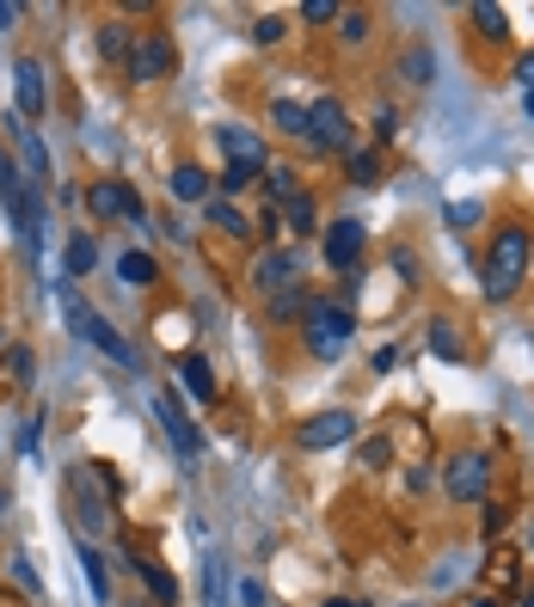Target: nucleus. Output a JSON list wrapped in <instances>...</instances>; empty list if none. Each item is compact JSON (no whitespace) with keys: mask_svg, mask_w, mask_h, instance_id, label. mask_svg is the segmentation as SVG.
<instances>
[{"mask_svg":"<svg viewBox=\"0 0 534 607\" xmlns=\"http://www.w3.org/2000/svg\"><path fill=\"white\" fill-rule=\"evenodd\" d=\"M369 124H375V141H393V136H399V124H406V117H399V105H381L375 117H369Z\"/></svg>","mask_w":534,"mask_h":607,"instance_id":"38","label":"nucleus"},{"mask_svg":"<svg viewBox=\"0 0 534 607\" xmlns=\"http://www.w3.org/2000/svg\"><path fill=\"white\" fill-rule=\"evenodd\" d=\"M479 215H486L479 202H455V209H449V227H461V234H467V227H479Z\"/></svg>","mask_w":534,"mask_h":607,"instance_id":"43","label":"nucleus"},{"mask_svg":"<svg viewBox=\"0 0 534 607\" xmlns=\"http://www.w3.org/2000/svg\"><path fill=\"white\" fill-rule=\"evenodd\" d=\"M283 32H289V25H283V19H277V13H265V19H258V25H252V37H258V44H283Z\"/></svg>","mask_w":534,"mask_h":607,"instance_id":"41","label":"nucleus"},{"mask_svg":"<svg viewBox=\"0 0 534 607\" xmlns=\"http://www.w3.org/2000/svg\"><path fill=\"white\" fill-rule=\"evenodd\" d=\"M399 362H406V350H399V343H381L369 369H375V374H393V369H399Z\"/></svg>","mask_w":534,"mask_h":607,"instance_id":"44","label":"nucleus"},{"mask_svg":"<svg viewBox=\"0 0 534 607\" xmlns=\"http://www.w3.org/2000/svg\"><path fill=\"white\" fill-rule=\"evenodd\" d=\"M467 19H473V32L491 37V44L510 37V13H503V7H486V0H479V7H467Z\"/></svg>","mask_w":534,"mask_h":607,"instance_id":"31","label":"nucleus"},{"mask_svg":"<svg viewBox=\"0 0 534 607\" xmlns=\"http://www.w3.org/2000/svg\"><path fill=\"white\" fill-rule=\"evenodd\" d=\"M62 270H68V277H93V270H98V240L93 234H68Z\"/></svg>","mask_w":534,"mask_h":607,"instance_id":"25","label":"nucleus"},{"mask_svg":"<svg viewBox=\"0 0 534 607\" xmlns=\"http://www.w3.org/2000/svg\"><path fill=\"white\" fill-rule=\"evenodd\" d=\"M204 583H209V607H221V583H228V571H221V559L204 564Z\"/></svg>","mask_w":534,"mask_h":607,"instance_id":"46","label":"nucleus"},{"mask_svg":"<svg viewBox=\"0 0 534 607\" xmlns=\"http://www.w3.org/2000/svg\"><path fill=\"white\" fill-rule=\"evenodd\" d=\"M173 369H178V399H190V405H209V399H216V369H209V357L185 350Z\"/></svg>","mask_w":534,"mask_h":607,"instance_id":"16","label":"nucleus"},{"mask_svg":"<svg viewBox=\"0 0 534 607\" xmlns=\"http://www.w3.org/2000/svg\"><path fill=\"white\" fill-rule=\"evenodd\" d=\"M86 215L93 221H124V227H142L148 221V202L136 185H124V178H93L86 185Z\"/></svg>","mask_w":534,"mask_h":607,"instance_id":"5","label":"nucleus"},{"mask_svg":"<svg viewBox=\"0 0 534 607\" xmlns=\"http://www.w3.org/2000/svg\"><path fill=\"white\" fill-rule=\"evenodd\" d=\"M307 129H314L320 154H350V148H357V124H350L345 98H314V105H307Z\"/></svg>","mask_w":534,"mask_h":607,"instance_id":"9","label":"nucleus"},{"mask_svg":"<svg viewBox=\"0 0 534 607\" xmlns=\"http://www.w3.org/2000/svg\"><path fill=\"white\" fill-rule=\"evenodd\" d=\"M258 178H265L258 166H234V160H228V166H221V178H216V197H228V202H234L240 190H252Z\"/></svg>","mask_w":534,"mask_h":607,"instance_id":"32","label":"nucleus"},{"mask_svg":"<svg viewBox=\"0 0 534 607\" xmlns=\"http://www.w3.org/2000/svg\"><path fill=\"white\" fill-rule=\"evenodd\" d=\"M7 564H13V583H19V590H32V595H37V571H32V559H25V552H13Z\"/></svg>","mask_w":534,"mask_h":607,"instance_id":"45","label":"nucleus"},{"mask_svg":"<svg viewBox=\"0 0 534 607\" xmlns=\"http://www.w3.org/2000/svg\"><path fill=\"white\" fill-rule=\"evenodd\" d=\"M529 270H534V234L529 227H522V221L491 227L486 252H479V289H486V301H516Z\"/></svg>","mask_w":534,"mask_h":607,"instance_id":"1","label":"nucleus"},{"mask_svg":"<svg viewBox=\"0 0 534 607\" xmlns=\"http://www.w3.org/2000/svg\"><path fill=\"white\" fill-rule=\"evenodd\" d=\"M154 418H160V430H166V442L178 448V460H204V430L190 423L178 387H160V393H154Z\"/></svg>","mask_w":534,"mask_h":607,"instance_id":"10","label":"nucleus"},{"mask_svg":"<svg viewBox=\"0 0 534 607\" xmlns=\"http://www.w3.org/2000/svg\"><path fill=\"white\" fill-rule=\"evenodd\" d=\"M216 141H221V154L234 160V166H258V172L270 166V154H265V136H258V129H240V124H216Z\"/></svg>","mask_w":534,"mask_h":607,"instance_id":"14","label":"nucleus"},{"mask_svg":"<svg viewBox=\"0 0 534 607\" xmlns=\"http://www.w3.org/2000/svg\"><path fill=\"white\" fill-rule=\"evenodd\" d=\"M0 369H7V381H13V387H32V381H37L32 343H7V350H0Z\"/></svg>","mask_w":534,"mask_h":607,"instance_id":"29","label":"nucleus"},{"mask_svg":"<svg viewBox=\"0 0 534 607\" xmlns=\"http://www.w3.org/2000/svg\"><path fill=\"white\" fill-rule=\"evenodd\" d=\"M93 485H98V472L80 460V467L68 472V510H74V522H80L86 534H105V528H111V503L98 498ZM86 534H80V540H86Z\"/></svg>","mask_w":534,"mask_h":607,"instance_id":"11","label":"nucleus"},{"mask_svg":"<svg viewBox=\"0 0 534 607\" xmlns=\"http://www.w3.org/2000/svg\"><path fill=\"white\" fill-rule=\"evenodd\" d=\"M117 277H124L129 289H154V282H160V258H154V252H142V246H129L124 258H117Z\"/></svg>","mask_w":534,"mask_h":607,"instance_id":"23","label":"nucleus"},{"mask_svg":"<svg viewBox=\"0 0 534 607\" xmlns=\"http://www.w3.org/2000/svg\"><path fill=\"white\" fill-rule=\"evenodd\" d=\"M234 602H240V607H265V583H258V576H240V583H234Z\"/></svg>","mask_w":534,"mask_h":607,"instance_id":"42","label":"nucleus"},{"mask_svg":"<svg viewBox=\"0 0 534 607\" xmlns=\"http://www.w3.org/2000/svg\"><path fill=\"white\" fill-rule=\"evenodd\" d=\"M37 430H44V418H25V436H19V448H25V460H37Z\"/></svg>","mask_w":534,"mask_h":607,"instance_id":"48","label":"nucleus"},{"mask_svg":"<svg viewBox=\"0 0 534 607\" xmlns=\"http://www.w3.org/2000/svg\"><path fill=\"white\" fill-rule=\"evenodd\" d=\"M338 13H345V7H332V0H307V7H301V25H332Z\"/></svg>","mask_w":534,"mask_h":607,"instance_id":"40","label":"nucleus"},{"mask_svg":"<svg viewBox=\"0 0 534 607\" xmlns=\"http://www.w3.org/2000/svg\"><path fill=\"white\" fill-rule=\"evenodd\" d=\"M320 246H326V270H338V277H345V270H357L362 246H369V221H362V215H345V221H332V227H326V240H320Z\"/></svg>","mask_w":534,"mask_h":607,"instance_id":"13","label":"nucleus"},{"mask_svg":"<svg viewBox=\"0 0 534 607\" xmlns=\"http://www.w3.org/2000/svg\"><path fill=\"white\" fill-rule=\"evenodd\" d=\"M166 185H173V197H178V202H197V209H204V202L216 197V178H209V166H197V160H178Z\"/></svg>","mask_w":534,"mask_h":607,"instance_id":"18","label":"nucleus"},{"mask_svg":"<svg viewBox=\"0 0 534 607\" xmlns=\"http://www.w3.org/2000/svg\"><path fill=\"white\" fill-rule=\"evenodd\" d=\"M326 607H369V602H357V595H332Z\"/></svg>","mask_w":534,"mask_h":607,"instance_id":"50","label":"nucleus"},{"mask_svg":"<svg viewBox=\"0 0 534 607\" xmlns=\"http://www.w3.org/2000/svg\"><path fill=\"white\" fill-rule=\"evenodd\" d=\"M516 80H522V93H529V110H534V49L516 62Z\"/></svg>","mask_w":534,"mask_h":607,"instance_id":"47","label":"nucleus"},{"mask_svg":"<svg viewBox=\"0 0 534 607\" xmlns=\"http://www.w3.org/2000/svg\"><path fill=\"white\" fill-rule=\"evenodd\" d=\"M510 528V503H479V540H498Z\"/></svg>","mask_w":534,"mask_h":607,"instance_id":"34","label":"nucleus"},{"mask_svg":"<svg viewBox=\"0 0 534 607\" xmlns=\"http://www.w3.org/2000/svg\"><path fill=\"white\" fill-rule=\"evenodd\" d=\"M93 44H98V56H105V62H117V68H124V62H129V49H136V32H129L124 19H105Z\"/></svg>","mask_w":534,"mask_h":607,"instance_id":"24","label":"nucleus"},{"mask_svg":"<svg viewBox=\"0 0 534 607\" xmlns=\"http://www.w3.org/2000/svg\"><path fill=\"white\" fill-rule=\"evenodd\" d=\"M7 129H13L25 166H32V190L49 185V148H44V136H37V124H19V110H13V117H7Z\"/></svg>","mask_w":534,"mask_h":607,"instance_id":"17","label":"nucleus"},{"mask_svg":"<svg viewBox=\"0 0 534 607\" xmlns=\"http://www.w3.org/2000/svg\"><path fill=\"white\" fill-rule=\"evenodd\" d=\"M56 301H62V307H68V326H74L80 338L93 343V350H105L111 362H136V350H129V343L117 338V326H111V319H98V313L86 307V301H80L74 289H68V282H62V289H56Z\"/></svg>","mask_w":534,"mask_h":607,"instance_id":"8","label":"nucleus"},{"mask_svg":"<svg viewBox=\"0 0 534 607\" xmlns=\"http://www.w3.org/2000/svg\"><path fill=\"white\" fill-rule=\"evenodd\" d=\"M350 338H357V313H350V301L314 295V307H307V319H301V343H307L320 362H338L350 350Z\"/></svg>","mask_w":534,"mask_h":607,"instance_id":"2","label":"nucleus"},{"mask_svg":"<svg viewBox=\"0 0 534 607\" xmlns=\"http://www.w3.org/2000/svg\"><path fill=\"white\" fill-rule=\"evenodd\" d=\"M258 185H265V197L277 202V209L301 197V178H295V166H265V178H258Z\"/></svg>","mask_w":534,"mask_h":607,"instance_id":"30","label":"nucleus"},{"mask_svg":"<svg viewBox=\"0 0 534 607\" xmlns=\"http://www.w3.org/2000/svg\"><path fill=\"white\" fill-rule=\"evenodd\" d=\"M277 215H283V227H289L295 240H314V234H320V202H314V190H301V197L283 202Z\"/></svg>","mask_w":534,"mask_h":607,"instance_id":"22","label":"nucleus"},{"mask_svg":"<svg viewBox=\"0 0 534 607\" xmlns=\"http://www.w3.org/2000/svg\"><path fill=\"white\" fill-rule=\"evenodd\" d=\"M491 491V454L486 448H461L442 460V498L449 503H486Z\"/></svg>","mask_w":534,"mask_h":607,"instance_id":"4","label":"nucleus"},{"mask_svg":"<svg viewBox=\"0 0 534 607\" xmlns=\"http://www.w3.org/2000/svg\"><path fill=\"white\" fill-rule=\"evenodd\" d=\"M399 74H406V86H430V80H437V56H430L425 44H411V49H399Z\"/></svg>","mask_w":534,"mask_h":607,"instance_id":"28","label":"nucleus"},{"mask_svg":"<svg viewBox=\"0 0 534 607\" xmlns=\"http://www.w3.org/2000/svg\"><path fill=\"white\" fill-rule=\"evenodd\" d=\"M270 124H277V136L314 148V129H307V105H301V98H277V105H270Z\"/></svg>","mask_w":534,"mask_h":607,"instance_id":"21","label":"nucleus"},{"mask_svg":"<svg viewBox=\"0 0 534 607\" xmlns=\"http://www.w3.org/2000/svg\"><path fill=\"white\" fill-rule=\"evenodd\" d=\"M357 460H362V467H387V460H393V442H387V436H369Z\"/></svg>","mask_w":534,"mask_h":607,"instance_id":"39","label":"nucleus"},{"mask_svg":"<svg viewBox=\"0 0 534 607\" xmlns=\"http://www.w3.org/2000/svg\"><path fill=\"white\" fill-rule=\"evenodd\" d=\"M350 185H375L381 178V154H369V148H350Z\"/></svg>","mask_w":534,"mask_h":607,"instance_id":"33","label":"nucleus"},{"mask_svg":"<svg viewBox=\"0 0 534 607\" xmlns=\"http://www.w3.org/2000/svg\"><path fill=\"white\" fill-rule=\"evenodd\" d=\"M19 13H25L19 0H0V32H13V25H19Z\"/></svg>","mask_w":534,"mask_h":607,"instance_id":"49","label":"nucleus"},{"mask_svg":"<svg viewBox=\"0 0 534 607\" xmlns=\"http://www.w3.org/2000/svg\"><path fill=\"white\" fill-rule=\"evenodd\" d=\"M204 209H209V221H216V234H228V240H258V234H252V221L240 215L228 197H209Z\"/></svg>","mask_w":534,"mask_h":607,"instance_id":"27","label":"nucleus"},{"mask_svg":"<svg viewBox=\"0 0 534 607\" xmlns=\"http://www.w3.org/2000/svg\"><path fill=\"white\" fill-rule=\"evenodd\" d=\"M357 411L350 405H332V411H314V418L295 423V448L301 454H326V448H345V442H357Z\"/></svg>","mask_w":534,"mask_h":607,"instance_id":"6","label":"nucleus"},{"mask_svg":"<svg viewBox=\"0 0 534 607\" xmlns=\"http://www.w3.org/2000/svg\"><path fill=\"white\" fill-rule=\"evenodd\" d=\"M473 607H503V602H498V595H479V602H473Z\"/></svg>","mask_w":534,"mask_h":607,"instance_id":"51","label":"nucleus"},{"mask_svg":"<svg viewBox=\"0 0 534 607\" xmlns=\"http://www.w3.org/2000/svg\"><path fill=\"white\" fill-rule=\"evenodd\" d=\"M387 270H399V282H418V252H411V246H393V252H387Z\"/></svg>","mask_w":534,"mask_h":607,"instance_id":"37","label":"nucleus"},{"mask_svg":"<svg viewBox=\"0 0 534 607\" xmlns=\"http://www.w3.org/2000/svg\"><path fill=\"white\" fill-rule=\"evenodd\" d=\"M124 74L136 80V86H154V80H173V74H178V44H173V32H160V25H148V32H136V49H129Z\"/></svg>","mask_w":534,"mask_h":607,"instance_id":"3","label":"nucleus"},{"mask_svg":"<svg viewBox=\"0 0 534 607\" xmlns=\"http://www.w3.org/2000/svg\"><path fill=\"white\" fill-rule=\"evenodd\" d=\"M430 357H442L449 369H455V362H467V338H461L455 313H437V319H430Z\"/></svg>","mask_w":534,"mask_h":607,"instance_id":"20","label":"nucleus"},{"mask_svg":"<svg viewBox=\"0 0 534 607\" xmlns=\"http://www.w3.org/2000/svg\"><path fill=\"white\" fill-rule=\"evenodd\" d=\"M522 607H534V590H529V595H522Z\"/></svg>","mask_w":534,"mask_h":607,"instance_id":"53","label":"nucleus"},{"mask_svg":"<svg viewBox=\"0 0 534 607\" xmlns=\"http://www.w3.org/2000/svg\"><path fill=\"white\" fill-rule=\"evenodd\" d=\"M13 105H19V124L49 117V74H44L37 56H19L13 62Z\"/></svg>","mask_w":534,"mask_h":607,"instance_id":"12","label":"nucleus"},{"mask_svg":"<svg viewBox=\"0 0 534 607\" xmlns=\"http://www.w3.org/2000/svg\"><path fill=\"white\" fill-rule=\"evenodd\" d=\"M0 350H7V319H0Z\"/></svg>","mask_w":534,"mask_h":607,"instance_id":"52","label":"nucleus"},{"mask_svg":"<svg viewBox=\"0 0 534 607\" xmlns=\"http://www.w3.org/2000/svg\"><path fill=\"white\" fill-rule=\"evenodd\" d=\"M307 307H314V295H307V289H289V295H270L265 301L270 326H301V319H307Z\"/></svg>","mask_w":534,"mask_h":607,"instance_id":"26","label":"nucleus"},{"mask_svg":"<svg viewBox=\"0 0 534 607\" xmlns=\"http://www.w3.org/2000/svg\"><path fill=\"white\" fill-rule=\"evenodd\" d=\"M74 559H80V576H86V595H93L98 607H111V564H105V552H98L93 540H74Z\"/></svg>","mask_w":534,"mask_h":607,"instance_id":"19","label":"nucleus"},{"mask_svg":"<svg viewBox=\"0 0 534 607\" xmlns=\"http://www.w3.org/2000/svg\"><path fill=\"white\" fill-rule=\"evenodd\" d=\"M246 289L252 295H289V289H301V252L295 246H265L258 258H252L246 270Z\"/></svg>","mask_w":534,"mask_h":607,"instance_id":"7","label":"nucleus"},{"mask_svg":"<svg viewBox=\"0 0 534 607\" xmlns=\"http://www.w3.org/2000/svg\"><path fill=\"white\" fill-rule=\"evenodd\" d=\"M13 197H25V185H19V166H13V154L0 148V202H13Z\"/></svg>","mask_w":534,"mask_h":607,"instance_id":"36","label":"nucleus"},{"mask_svg":"<svg viewBox=\"0 0 534 607\" xmlns=\"http://www.w3.org/2000/svg\"><path fill=\"white\" fill-rule=\"evenodd\" d=\"M411 607H418V602H411Z\"/></svg>","mask_w":534,"mask_h":607,"instance_id":"54","label":"nucleus"},{"mask_svg":"<svg viewBox=\"0 0 534 607\" xmlns=\"http://www.w3.org/2000/svg\"><path fill=\"white\" fill-rule=\"evenodd\" d=\"M124 564H129L136 576H142V590L154 595V607H173V602H178V576L166 571L160 559H148V552H136V546H129V552H124Z\"/></svg>","mask_w":534,"mask_h":607,"instance_id":"15","label":"nucleus"},{"mask_svg":"<svg viewBox=\"0 0 534 607\" xmlns=\"http://www.w3.org/2000/svg\"><path fill=\"white\" fill-rule=\"evenodd\" d=\"M338 32H345V44H369V13H362V7L338 13Z\"/></svg>","mask_w":534,"mask_h":607,"instance_id":"35","label":"nucleus"}]
</instances>
